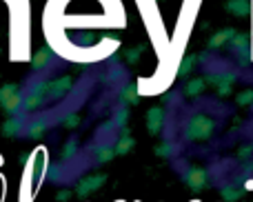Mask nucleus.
<instances>
[{
    "mask_svg": "<svg viewBox=\"0 0 253 202\" xmlns=\"http://www.w3.org/2000/svg\"><path fill=\"white\" fill-rule=\"evenodd\" d=\"M0 105H2L4 111H16L18 107L22 105V98H20V93H18L16 84H4V87L0 89Z\"/></svg>",
    "mask_w": 253,
    "mask_h": 202,
    "instance_id": "nucleus-2",
    "label": "nucleus"
},
{
    "mask_svg": "<svg viewBox=\"0 0 253 202\" xmlns=\"http://www.w3.org/2000/svg\"><path fill=\"white\" fill-rule=\"evenodd\" d=\"M171 151H173V149H171V145H169V142H165V145L158 149V154H160V156H171Z\"/></svg>",
    "mask_w": 253,
    "mask_h": 202,
    "instance_id": "nucleus-17",
    "label": "nucleus"
},
{
    "mask_svg": "<svg viewBox=\"0 0 253 202\" xmlns=\"http://www.w3.org/2000/svg\"><path fill=\"white\" fill-rule=\"evenodd\" d=\"M74 156H76V140H71V142H67L65 149H62V158H65V160H71Z\"/></svg>",
    "mask_w": 253,
    "mask_h": 202,
    "instance_id": "nucleus-14",
    "label": "nucleus"
},
{
    "mask_svg": "<svg viewBox=\"0 0 253 202\" xmlns=\"http://www.w3.org/2000/svg\"><path fill=\"white\" fill-rule=\"evenodd\" d=\"M147 127H149V131H151V133H158V131H160V127H162V122H165V120H162V118H165V114H162V109H158V107H156V109H151V111H149V116H147Z\"/></svg>",
    "mask_w": 253,
    "mask_h": 202,
    "instance_id": "nucleus-6",
    "label": "nucleus"
},
{
    "mask_svg": "<svg viewBox=\"0 0 253 202\" xmlns=\"http://www.w3.org/2000/svg\"><path fill=\"white\" fill-rule=\"evenodd\" d=\"M184 180H187V185L191 187V189H202V187H207V171L200 167H193L187 171Z\"/></svg>",
    "mask_w": 253,
    "mask_h": 202,
    "instance_id": "nucleus-3",
    "label": "nucleus"
},
{
    "mask_svg": "<svg viewBox=\"0 0 253 202\" xmlns=\"http://www.w3.org/2000/svg\"><path fill=\"white\" fill-rule=\"evenodd\" d=\"M44 129H47V122H42V120H34V122L27 127V133H29L31 138H38L44 133Z\"/></svg>",
    "mask_w": 253,
    "mask_h": 202,
    "instance_id": "nucleus-9",
    "label": "nucleus"
},
{
    "mask_svg": "<svg viewBox=\"0 0 253 202\" xmlns=\"http://www.w3.org/2000/svg\"><path fill=\"white\" fill-rule=\"evenodd\" d=\"M131 145H133V140H131V138H125V140H120V142H118V147H116L114 151H116V154H125V151L129 149Z\"/></svg>",
    "mask_w": 253,
    "mask_h": 202,
    "instance_id": "nucleus-16",
    "label": "nucleus"
},
{
    "mask_svg": "<svg viewBox=\"0 0 253 202\" xmlns=\"http://www.w3.org/2000/svg\"><path fill=\"white\" fill-rule=\"evenodd\" d=\"M213 129H215L213 118H209L205 114H196L187 120L184 136H187V140H209Z\"/></svg>",
    "mask_w": 253,
    "mask_h": 202,
    "instance_id": "nucleus-1",
    "label": "nucleus"
},
{
    "mask_svg": "<svg viewBox=\"0 0 253 202\" xmlns=\"http://www.w3.org/2000/svg\"><path fill=\"white\" fill-rule=\"evenodd\" d=\"M102 182H105V176H102V173H98V176H89V178H84V180L78 185V194H89V191L98 189V187H100Z\"/></svg>",
    "mask_w": 253,
    "mask_h": 202,
    "instance_id": "nucleus-5",
    "label": "nucleus"
},
{
    "mask_svg": "<svg viewBox=\"0 0 253 202\" xmlns=\"http://www.w3.org/2000/svg\"><path fill=\"white\" fill-rule=\"evenodd\" d=\"M222 196L227 200H236V198H240L242 196V189L240 187H236V185H227L224 187V191H222Z\"/></svg>",
    "mask_w": 253,
    "mask_h": 202,
    "instance_id": "nucleus-13",
    "label": "nucleus"
},
{
    "mask_svg": "<svg viewBox=\"0 0 253 202\" xmlns=\"http://www.w3.org/2000/svg\"><path fill=\"white\" fill-rule=\"evenodd\" d=\"M229 7H231V11H236V16H245V13H249V2H247V0H231Z\"/></svg>",
    "mask_w": 253,
    "mask_h": 202,
    "instance_id": "nucleus-10",
    "label": "nucleus"
},
{
    "mask_svg": "<svg viewBox=\"0 0 253 202\" xmlns=\"http://www.w3.org/2000/svg\"><path fill=\"white\" fill-rule=\"evenodd\" d=\"M49 62H51V49H40V51L34 56L31 65H34L36 71H42L44 67H49Z\"/></svg>",
    "mask_w": 253,
    "mask_h": 202,
    "instance_id": "nucleus-7",
    "label": "nucleus"
},
{
    "mask_svg": "<svg viewBox=\"0 0 253 202\" xmlns=\"http://www.w3.org/2000/svg\"><path fill=\"white\" fill-rule=\"evenodd\" d=\"M71 89V78H58L53 82H49V91H47V98H60L65 96L67 91Z\"/></svg>",
    "mask_w": 253,
    "mask_h": 202,
    "instance_id": "nucleus-4",
    "label": "nucleus"
},
{
    "mask_svg": "<svg viewBox=\"0 0 253 202\" xmlns=\"http://www.w3.org/2000/svg\"><path fill=\"white\" fill-rule=\"evenodd\" d=\"M2 131L7 133V136H16V133H20L22 131V120H18V118L7 120V122H4V127H2Z\"/></svg>",
    "mask_w": 253,
    "mask_h": 202,
    "instance_id": "nucleus-8",
    "label": "nucleus"
},
{
    "mask_svg": "<svg viewBox=\"0 0 253 202\" xmlns=\"http://www.w3.org/2000/svg\"><path fill=\"white\" fill-rule=\"evenodd\" d=\"M114 154H116V151L111 149V147H98V149H96V160H98V162H107V160L114 158Z\"/></svg>",
    "mask_w": 253,
    "mask_h": 202,
    "instance_id": "nucleus-11",
    "label": "nucleus"
},
{
    "mask_svg": "<svg viewBox=\"0 0 253 202\" xmlns=\"http://www.w3.org/2000/svg\"><path fill=\"white\" fill-rule=\"evenodd\" d=\"M202 87H205V80H193V82L187 87V93L189 96H193V93H198Z\"/></svg>",
    "mask_w": 253,
    "mask_h": 202,
    "instance_id": "nucleus-15",
    "label": "nucleus"
},
{
    "mask_svg": "<svg viewBox=\"0 0 253 202\" xmlns=\"http://www.w3.org/2000/svg\"><path fill=\"white\" fill-rule=\"evenodd\" d=\"M120 100H123L125 105H133V102L138 100V96H135V89L131 87V84H129V87H125V91L120 93Z\"/></svg>",
    "mask_w": 253,
    "mask_h": 202,
    "instance_id": "nucleus-12",
    "label": "nucleus"
}]
</instances>
